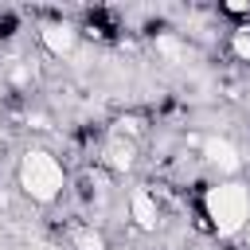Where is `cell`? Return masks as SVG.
Here are the masks:
<instances>
[{
  "label": "cell",
  "instance_id": "52a82bcc",
  "mask_svg": "<svg viewBox=\"0 0 250 250\" xmlns=\"http://www.w3.org/2000/svg\"><path fill=\"white\" fill-rule=\"evenodd\" d=\"M66 246L70 250H113L109 246V234L94 223H70L66 227Z\"/></svg>",
  "mask_w": 250,
  "mask_h": 250
},
{
  "label": "cell",
  "instance_id": "9c48e42d",
  "mask_svg": "<svg viewBox=\"0 0 250 250\" xmlns=\"http://www.w3.org/2000/svg\"><path fill=\"white\" fill-rule=\"evenodd\" d=\"M4 78H8V90H12V94H27L31 82H35V66H31L27 59H12V62L4 66Z\"/></svg>",
  "mask_w": 250,
  "mask_h": 250
},
{
  "label": "cell",
  "instance_id": "ba28073f",
  "mask_svg": "<svg viewBox=\"0 0 250 250\" xmlns=\"http://www.w3.org/2000/svg\"><path fill=\"white\" fill-rule=\"evenodd\" d=\"M145 133H148V117H145V113L129 109V113H117V117H113V137L141 145V141H145Z\"/></svg>",
  "mask_w": 250,
  "mask_h": 250
},
{
  "label": "cell",
  "instance_id": "5b68a950",
  "mask_svg": "<svg viewBox=\"0 0 250 250\" xmlns=\"http://www.w3.org/2000/svg\"><path fill=\"white\" fill-rule=\"evenodd\" d=\"M78 43H82V27H78L74 20L55 16V20H43V23H39V47H43L51 59H70V55L78 51Z\"/></svg>",
  "mask_w": 250,
  "mask_h": 250
},
{
  "label": "cell",
  "instance_id": "7a4b0ae2",
  "mask_svg": "<svg viewBox=\"0 0 250 250\" xmlns=\"http://www.w3.org/2000/svg\"><path fill=\"white\" fill-rule=\"evenodd\" d=\"M16 188L35 207H55L70 188V172L47 145H27L16 156Z\"/></svg>",
  "mask_w": 250,
  "mask_h": 250
},
{
  "label": "cell",
  "instance_id": "5bb4252c",
  "mask_svg": "<svg viewBox=\"0 0 250 250\" xmlns=\"http://www.w3.org/2000/svg\"><path fill=\"white\" fill-rule=\"evenodd\" d=\"M180 250H195V246H188V242H184V246H180Z\"/></svg>",
  "mask_w": 250,
  "mask_h": 250
},
{
  "label": "cell",
  "instance_id": "7c38bea8",
  "mask_svg": "<svg viewBox=\"0 0 250 250\" xmlns=\"http://www.w3.org/2000/svg\"><path fill=\"white\" fill-rule=\"evenodd\" d=\"M219 12L230 16V20H250V0H223Z\"/></svg>",
  "mask_w": 250,
  "mask_h": 250
},
{
  "label": "cell",
  "instance_id": "277c9868",
  "mask_svg": "<svg viewBox=\"0 0 250 250\" xmlns=\"http://www.w3.org/2000/svg\"><path fill=\"white\" fill-rule=\"evenodd\" d=\"M125 219L141 234H160L164 230V199H160L156 184H133L125 191Z\"/></svg>",
  "mask_w": 250,
  "mask_h": 250
},
{
  "label": "cell",
  "instance_id": "30bf717a",
  "mask_svg": "<svg viewBox=\"0 0 250 250\" xmlns=\"http://www.w3.org/2000/svg\"><path fill=\"white\" fill-rule=\"evenodd\" d=\"M227 51H230L238 62H250V23L230 27V35H227Z\"/></svg>",
  "mask_w": 250,
  "mask_h": 250
},
{
  "label": "cell",
  "instance_id": "8fae6325",
  "mask_svg": "<svg viewBox=\"0 0 250 250\" xmlns=\"http://www.w3.org/2000/svg\"><path fill=\"white\" fill-rule=\"evenodd\" d=\"M23 129H31V133H51V129H55V117H51L43 105H27V109H23Z\"/></svg>",
  "mask_w": 250,
  "mask_h": 250
},
{
  "label": "cell",
  "instance_id": "8992f818",
  "mask_svg": "<svg viewBox=\"0 0 250 250\" xmlns=\"http://www.w3.org/2000/svg\"><path fill=\"white\" fill-rule=\"evenodd\" d=\"M98 164H102V168H105L113 180H121V176L137 172V164H141V145L121 141V137H113V133H109V141H105V148H102Z\"/></svg>",
  "mask_w": 250,
  "mask_h": 250
},
{
  "label": "cell",
  "instance_id": "4fadbf2b",
  "mask_svg": "<svg viewBox=\"0 0 250 250\" xmlns=\"http://www.w3.org/2000/svg\"><path fill=\"white\" fill-rule=\"evenodd\" d=\"M125 250H152V246H125Z\"/></svg>",
  "mask_w": 250,
  "mask_h": 250
},
{
  "label": "cell",
  "instance_id": "6da1fadb",
  "mask_svg": "<svg viewBox=\"0 0 250 250\" xmlns=\"http://www.w3.org/2000/svg\"><path fill=\"white\" fill-rule=\"evenodd\" d=\"M199 219L215 238H242L250 227V184L246 180H211L199 188Z\"/></svg>",
  "mask_w": 250,
  "mask_h": 250
},
{
  "label": "cell",
  "instance_id": "3957f363",
  "mask_svg": "<svg viewBox=\"0 0 250 250\" xmlns=\"http://www.w3.org/2000/svg\"><path fill=\"white\" fill-rule=\"evenodd\" d=\"M199 160V168L211 176V180H242V168H246V156L242 148L223 137V133H199V145L191 152Z\"/></svg>",
  "mask_w": 250,
  "mask_h": 250
}]
</instances>
